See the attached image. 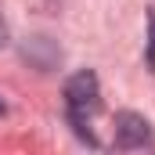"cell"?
Instances as JSON below:
<instances>
[{
	"label": "cell",
	"instance_id": "3",
	"mask_svg": "<svg viewBox=\"0 0 155 155\" xmlns=\"http://www.w3.org/2000/svg\"><path fill=\"white\" fill-rule=\"evenodd\" d=\"M148 25H152V33H148V65L155 69V11L148 15Z\"/></svg>",
	"mask_w": 155,
	"mask_h": 155
},
{
	"label": "cell",
	"instance_id": "2",
	"mask_svg": "<svg viewBox=\"0 0 155 155\" xmlns=\"http://www.w3.org/2000/svg\"><path fill=\"white\" fill-rule=\"evenodd\" d=\"M116 144L119 148H144L152 144V126L137 112H119L116 116Z\"/></svg>",
	"mask_w": 155,
	"mask_h": 155
},
{
	"label": "cell",
	"instance_id": "4",
	"mask_svg": "<svg viewBox=\"0 0 155 155\" xmlns=\"http://www.w3.org/2000/svg\"><path fill=\"white\" fill-rule=\"evenodd\" d=\"M0 47H7V25H4V18H0Z\"/></svg>",
	"mask_w": 155,
	"mask_h": 155
},
{
	"label": "cell",
	"instance_id": "5",
	"mask_svg": "<svg viewBox=\"0 0 155 155\" xmlns=\"http://www.w3.org/2000/svg\"><path fill=\"white\" fill-rule=\"evenodd\" d=\"M0 116H4V101H0Z\"/></svg>",
	"mask_w": 155,
	"mask_h": 155
},
{
	"label": "cell",
	"instance_id": "1",
	"mask_svg": "<svg viewBox=\"0 0 155 155\" xmlns=\"http://www.w3.org/2000/svg\"><path fill=\"white\" fill-rule=\"evenodd\" d=\"M65 105H69V116H72V126L83 134V123L97 112L101 105V90H97V76L94 72H76L65 83Z\"/></svg>",
	"mask_w": 155,
	"mask_h": 155
}]
</instances>
